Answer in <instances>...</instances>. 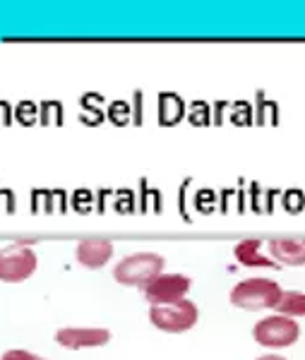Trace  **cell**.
Wrapping results in <instances>:
<instances>
[{
    "label": "cell",
    "mask_w": 305,
    "mask_h": 360,
    "mask_svg": "<svg viewBox=\"0 0 305 360\" xmlns=\"http://www.w3.org/2000/svg\"><path fill=\"white\" fill-rule=\"evenodd\" d=\"M197 319H199V310L190 298H183V300H178V303L149 307V322L166 334L190 332L197 324Z\"/></svg>",
    "instance_id": "4"
},
{
    "label": "cell",
    "mask_w": 305,
    "mask_h": 360,
    "mask_svg": "<svg viewBox=\"0 0 305 360\" xmlns=\"http://www.w3.org/2000/svg\"><path fill=\"white\" fill-rule=\"evenodd\" d=\"M281 293H284V288L274 278L252 276L238 281L228 293V300L240 310H277Z\"/></svg>",
    "instance_id": "1"
},
{
    "label": "cell",
    "mask_w": 305,
    "mask_h": 360,
    "mask_svg": "<svg viewBox=\"0 0 305 360\" xmlns=\"http://www.w3.org/2000/svg\"><path fill=\"white\" fill-rule=\"evenodd\" d=\"M279 315L286 317H305V293L303 291H284L281 293V300L277 305Z\"/></svg>",
    "instance_id": "11"
},
{
    "label": "cell",
    "mask_w": 305,
    "mask_h": 360,
    "mask_svg": "<svg viewBox=\"0 0 305 360\" xmlns=\"http://www.w3.org/2000/svg\"><path fill=\"white\" fill-rule=\"evenodd\" d=\"M113 243L104 240V238H87V240H80L77 248H75V259L87 266V269H101L106 266L111 259H113Z\"/></svg>",
    "instance_id": "8"
},
{
    "label": "cell",
    "mask_w": 305,
    "mask_h": 360,
    "mask_svg": "<svg viewBox=\"0 0 305 360\" xmlns=\"http://www.w3.org/2000/svg\"><path fill=\"white\" fill-rule=\"evenodd\" d=\"M192 288V281L185 274H161L151 278L147 286H142V298L151 305H168L183 300Z\"/></svg>",
    "instance_id": "6"
},
{
    "label": "cell",
    "mask_w": 305,
    "mask_h": 360,
    "mask_svg": "<svg viewBox=\"0 0 305 360\" xmlns=\"http://www.w3.org/2000/svg\"><path fill=\"white\" fill-rule=\"evenodd\" d=\"M252 339L265 348H289L301 339V324L298 319L274 312L269 317L257 319L252 327Z\"/></svg>",
    "instance_id": "3"
},
{
    "label": "cell",
    "mask_w": 305,
    "mask_h": 360,
    "mask_svg": "<svg viewBox=\"0 0 305 360\" xmlns=\"http://www.w3.org/2000/svg\"><path fill=\"white\" fill-rule=\"evenodd\" d=\"M3 360H46V358H41L32 351H25V348H10V351L3 353Z\"/></svg>",
    "instance_id": "12"
},
{
    "label": "cell",
    "mask_w": 305,
    "mask_h": 360,
    "mask_svg": "<svg viewBox=\"0 0 305 360\" xmlns=\"http://www.w3.org/2000/svg\"><path fill=\"white\" fill-rule=\"evenodd\" d=\"M163 271V257L156 252H135L123 257L118 264L113 266V278L120 286H137L142 288L159 276Z\"/></svg>",
    "instance_id": "2"
},
{
    "label": "cell",
    "mask_w": 305,
    "mask_h": 360,
    "mask_svg": "<svg viewBox=\"0 0 305 360\" xmlns=\"http://www.w3.org/2000/svg\"><path fill=\"white\" fill-rule=\"evenodd\" d=\"M267 248L279 266H305V238H274Z\"/></svg>",
    "instance_id": "9"
},
{
    "label": "cell",
    "mask_w": 305,
    "mask_h": 360,
    "mask_svg": "<svg viewBox=\"0 0 305 360\" xmlns=\"http://www.w3.org/2000/svg\"><path fill=\"white\" fill-rule=\"evenodd\" d=\"M255 360H286L284 356H274V353H267V356H260V358H255Z\"/></svg>",
    "instance_id": "13"
},
{
    "label": "cell",
    "mask_w": 305,
    "mask_h": 360,
    "mask_svg": "<svg viewBox=\"0 0 305 360\" xmlns=\"http://www.w3.org/2000/svg\"><path fill=\"white\" fill-rule=\"evenodd\" d=\"M233 255L243 266H267V269H277V262L267 255H262V240L257 238H250V240H240L236 248H233Z\"/></svg>",
    "instance_id": "10"
},
{
    "label": "cell",
    "mask_w": 305,
    "mask_h": 360,
    "mask_svg": "<svg viewBox=\"0 0 305 360\" xmlns=\"http://www.w3.org/2000/svg\"><path fill=\"white\" fill-rule=\"evenodd\" d=\"M0 360H3V358H0Z\"/></svg>",
    "instance_id": "14"
},
{
    "label": "cell",
    "mask_w": 305,
    "mask_h": 360,
    "mask_svg": "<svg viewBox=\"0 0 305 360\" xmlns=\"http://www.w3.org/2000/svg\"><path fill=\"white\" fill-rule=\"evenodd\" d=\"M111 341V332L106 327H63L56 332V344L70 351L77 348H99Z\"/></svg>",
    "instance_id": "7"
},
{
    "label": "cell",
    "mask_w": 305,
    "mask_h": 360,
    "mask_svg": "<svg viewBox=\"0 0 305 360\" xmlns=\"http://www.w3.org/2000/svg\"><path fill=\"white\" fill-rule=\"evenodd\" d=\"M39 257L29 243H15L0 250V281L22 283L37 271Z\"/></svg>",
    "instance_id": "5"
}]
</instances>
